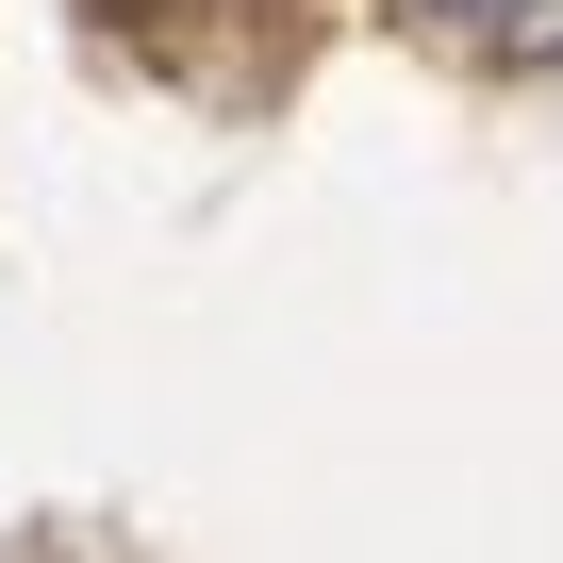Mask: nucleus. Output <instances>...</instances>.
<instances>
[{
  "label": "nucleus",
  "instance_id": "nucleus-1",
  "mask_svg": "<svg viewBox=\"0 0 563 563\" xmlns=\"http://www.w3.org/2000/svg\"><path fill=\"white\" fill-rule=\"evenodd\" d=\"M415 18H464V34H563V0H415Z\"/></svg>",
  "mask_w": 563,
  "mask_h": 563
}]
</instances>
